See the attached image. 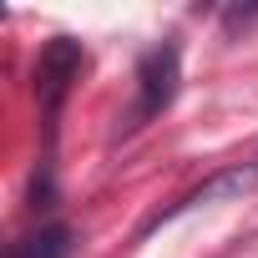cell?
<instances>
[{"mask_svg": "<svg viewBox=\"0 0 258 258\" xmlns=\"http://www.w3.org/2000/svg\"><path fill=\"white\" fill-rule=\"evenodd\" d=\"M177 91V46H157L142 56V71H137V121L157 116Z\"/></svg>", "mask_w": 258, "mask_h": 258, "instance_id": "cell-1", "label": "cell"}, {"mask_svg": "<svg viewBox=\"0 0 258 258\" xmlns=\"http://www.w3.org/2000/svg\"><path fill=\"white\" fill-rule=\"evenodd\" d=\"M76 71H81V46H76V41H51V46L41 51V61H36V91H41L46 111L61 106V96H66V86L76 81Z\"/></svg>", "mask_w": 258, "mask_h": 258, "instance_id": "cell-2", "label": "cell"}, {"mask_svg": "<svg viewBox=\"0 0 258 258\" xmlns=\"http://www.w3.org/2000/svg\"><path fill=\"white\" fill-rule=\"evenodd\" d=\"M258 187V162L253 167H228V172H218V177H208L198 192H187L182 198V208H208V203H228V198H243V192H253Z\"/></svg>", "mask_w": 258, "mask_h": 258, "instance_id": "cell-3", "label": "cell"}, {"mask_svg": "<svg viewBox=\"0 0 258 258\" xmlns=\"http://www.w3.org/2000/svg\"><path fill=\"white\" fill-rule=\"evenodd\" d=\"M71 253V233L66 228H41V233H31L11 258H66Z\"/></svg>", "mask_w": 258, "mask_h": 258, "instance_id": "cell-4", "label": "cell"}]
</instances>
